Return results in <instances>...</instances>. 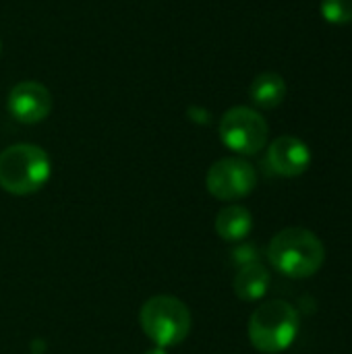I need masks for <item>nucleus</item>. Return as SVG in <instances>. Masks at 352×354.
Segmentation results:
<instances>
[{"label": "nucleus", "instance_id": "obj_1", "mask_svg": "<svg viewBox=\"0 0 352 354\" xmlns=\"http://www.w3.org/2000/svg\"><path fill=\"white\" fill-rule=\"evenodd\" d=\"M268 259L276 272L286 278L303 280L315 276L326 261V247L322 239L307 228H284L268 247Z\"/></svg>", "mask_w": 352, "mask_h": 354}, {"label": "nucleus", "instance_id": "obj_2", "mask_svg": "<svg viewBox=\"0 0 352 354\" xmlns=\"http://www.w3.org/2000/svg\"><path fill=\"white\" fill-rule=\"evenodd\" d=\"M301 330L299 311L286 301L261 303L249 319V340L255 351L280 354L288 351Z\"/></svg>", "mask_w": 352, "mask_h": 354}, {"label": "nucleus", "instance_id": "obj_3", "mask_svg": "<svg viewBox=\"0 0 352 354\" xmlns=\"http://www.w3.org/2000/svg\"><path fill=\"white\" fill-rule=\"evenodd\" d=\"M52 174L48 153L31 143H15L0 153V187L10 195L37 193Z\"/></svg>", "mask_w": 352, "mask_h": 354}, {"label": "nucleus", "instance_id": "obj_4", "mask_svg": "<svg viewBox=\"0 0 352 354\" xmlns=\"http://www.w3.org/2000/svg\"><path fill=\"white\" fill-rule=\"evenodd\" d=\"M143 334L160 348L178 346L191 332V311L176 297L158 295L143 303L139 311Z\"/></svg>", "mask_w": 352, "mask_h": 354}, {"label": "nucleus", "instance_id": "obj_5", "mask_svg": "<svg viewBox=\"0 0 352 354\" xmlns=\"http://www.w3.org/2000/svg\"><path fill=\"white\" fill-rule=\"evenodd\" d=\"M218 131L222 143L239 156L259 153L266 147L270 135V127L266 118L257 110L247 106L230 108L222 116Z\"/></svg>", "mask_w": 352, "mask_h": 354}, {"label": "nucleus", "instance_id": "obj_6", "mask_svg": "<svg viewBox=\"0 0 352 354\" xmlns=\"http://www.w3.org/2000/svg\"><path fill=\"white\" fill-rule=\"evenodd\" d=\"M205 185L216 199L237 201L253 193L257 187V172L243 158H222L207 170Z\"/></svg>", "mask_w": 352, "mask_h": 354}, {"label": "nucleus", "instance_id": "obj_7", "mask_svg": "<svg viewBox=\"0 0 352 354\" xmlns=\"http://www.w3.org/2000/svg\"><path fill=\"white\" fill-rule=\"evenodd\" d=\"M6 108L10 116L23 124H35L52 112V95L48 87L37 81H23L8 93Z\"/></svg>", "mask_w": 352, "mask_h": 354}, {"label": "nucleus", "instance_id": "obj_8", "mask_svg": "<svg viewBox=\"0 0 352 354\" xmlns=\"http://www.w3.org/2000/svg\"><path fill=\"white\" fill-rule=\"evenodd\" d=\"M268 162L276 174L295 178L305 174L307 168L311 166V149L299 137L284 135L272 141L268 149Z\"/></svg>", "mask_w": 352, "mask_h": 354}, {"label": "nucleus", "instance_id": "obj_9", "mask_svg": "<svg viewBox=\"0 0 352 354\" xmlns=\"http://www.w3.org/2000/svg\"><path fill=\"white\" fill-rule=\"evenodd\" d=\"M232 288L241 301L255 303L263 299L270 288V272L259 261H249L241 266V270L237 272Z\"/></svg>", "mask_w": 352, "mask_h": 354}, {"label": "nucleus", "instance_id": "obj_10", "mask_svg": "<svg viewBox=\"0 0 352 354\" xmlns=\"http://www.w3.org/2000/svg\"><path fill=\"white\" fill-rule=\"evenodd\" d=\"M253 230V216L243 205H226L216 216V232L226 243H239Z\"/></svg>", "mask_w": 352, "mask_h": 354}, {"label": "nucleus", "instance_id": "obj_11", "mask_svg": "<svg viewBox=\"0 0 352 354\" xmlns=\"http://www.w3.org/2000/svg\"><path fill=\"white\" fill-rule=\"evenodd\" d=\"M286 81L282 79V75L278 73H261L253 79L249 95L253 100L255 106L263 108V110H272L278 108L284 97H286Z\"/></svg>", "mask_w": 352, "mask_h": 354}, {"label": "nucleus", "instance_id": "obj_12", "mask_svg": "<svg viewBox=\"0 0 352 354\" xmlns=\"http://www.w3.org/2000/svg\"><path fill=\"white\" fill-rule=\"evenodd\" d=\"M322 17L334 25L351 23L352 0H322Z\"/></svg>", "mask_w": 352, "mask_h": 354}, {"label": "nucleus", "instance_id": "obj_13", "mask_svg": "<svg viewBox=\"0 0 352 354\" xmlns=\"http://www.w3.org/2000/svg\"><path fill=\"white\" fill-rule=\"evenodd\" d=\"M145 354H168L166 353V348H160V346H156V348H149Z\"/></svg>", "mask_w": 352, "mask_h": 354}, {"label": "nucleus", "instance_id": "obj_14", "mask_svg": "<svg viewBox=\"0 0 352 354\" xmlns=\"http://www.w3.org/2000/svg\"><path fill=\"white\" fill-rule=\"evenodd\" d=\"M0 48H2V44H0Z\"/></svg>", "mask_w": 352, "mask_h": 354}, {"label": "nucleus", "instance_id": "obj_15", "mask_svg": "<svg viewBox=\"0 0 352 354\" xmlns=\"http://www.w3.org/2000/svg\"><path fill=\"white\" fill-rule=\"evenodd\" d=\"M33 354H37V353H33Z\"/></svg>", "mask_w": 352, "mask_h": 354}]
</instances>
